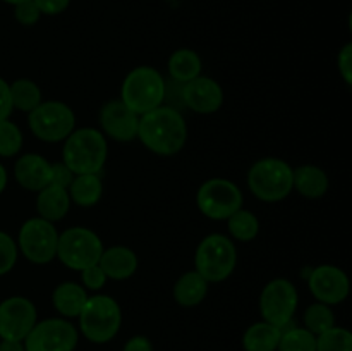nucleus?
Here are the masks:
<instances>
[{
    "label": "nucleus",
    "mask_w": 352,
    "mask_h": 351,
    "mask_svg": "<svg viewBox=\"0 0 352 351\" xmlns=\"http://www.w3.org/2000/svg\"><path fill=\"white\" fill-rule=\"evenodd\" d=\"M138 140L153 153L172 157L186 147L188 123L181 112L160 105L140 116Z\"/></svg>",
    "instance_id": "nucleus-1"
},
{
    "label": "nucleus",
    "mask_w": 352,
    "mask_h": 351,
    "mask_svg": "<svg viewBox=\"0 0 352 351\" xmlns=\"http://www.w3.org/2000/svg\"><path fill=\"white\" fill-rule=\"evenodd\" d=\"M107 157V138L95 127H76L64 140L62 162L74 174H102Z\"/></svg>",
    "instance_id": "nucleus-2"
},
{
    "label": "nucleus",
    "mask_w": 352,
    "mask_h": 351,
    "mask_svg": "<svg viewBox=\"0 0 352 351\" xmlns=\"http://www.w3.org/2000/svg\"><path fill=\"white\" fill-rule=\"evenodd\" d=\"M79 320V332L95 344H105L119 334L122 326V310L117 299L109 295L89 296L82 306Z\"/></svg>",
    "instance_id": "nucleus-3"
},
{
    "label": "nucleus",
    "mask_w": 352,
    "mask_h": 351,
    "mask_svg": "<svg viewBox=\"0 0 352 351\" xmlns=\"http://www.w3.org/2000/svg\"><path fill=\"white\" fill-rule=\"evenodd\" d=\"M248 188L251 195L265 203L282 202L294 191L292 167L277 157L260 158L248 171Z\"/></svg>",
    "instance_id": "nucleus-4"
},
{
    "label": "nucleus",
    "mask_w": 352,
    "mask_h": 351,
    "mask_svg": "<svg viewBox=\"0 0 352 351\" xmlns=\"http://www.w3.org/2000/svg\"><path fill=\"white\" fill-rule=\"evenodd\" d=\"M165 78L151 65H138L127 72L120 86V100L138 116L151 112L164 102Z\"/></svg>",
    "instance_id": "nucleus-5"
},
{
    "label": "nucleus",
    "mask_w": 352,
    "mask_h": 351,
    "mask_svg": "<svg viewBox=\"0 0 352 351\" xmlns=\"http://www.w3.org/2000/svg\"><path fill=\"white\" fill-rule=\"evenodd\" d=\"M237 250L234 241L223 234H208L195 251V270L206 282H223L234 274Z\"/></svg>",
    "instance_id": "nucleus-6"
},
{
    "label": "nucleus",
    "mask_w": 352,
    "mask_h": 351,
    "mask_svg": "<svg viewBox=\"0 0 352 351\" xmlns=\"http://www.w3.org/2000/svg\"><path fill=\"white\" fill-rule=\"evenodd\" d=\"M103 241L95 231L88 227H69L64 233H58L57 257L62 265L71 270L81 272L89 265L98 264L103 253Z\"/></svg>",
    "instance_id": "nucleus-7"
},
{
    "label": "nucleus",
    "mask_w": 352,
    "mask_h": 351,
    "mask_svg": "<svg viewBox=\"0 0 352 351\" xmlns=\"http://www.w3.org/2000/svg\"><path fill=\"white\" fill-rule=\"evenodd\" d=\"M28 126L34 138L45 143H60L76 129V114L67 103L41 102L28 114Z\"/></svg>",
    "instance_id": "nucleus-8"
},
{
    "label": "nucleus",
    "mask_w": 352,
    "mask_h": 351,
    "mask_svg": "<svg viewBox=\"0 0 352 351\" xmlns=\"http://www.w3.org/2000/svg\"><path fill=\"white\" fill-rule=\"evenodd\" d=\"M244 196L236 182L213 178L203 182L196 191V206L210 220H227L243 209Z\"/></svg>",
    "instance_id": "nucleus-9"
},
{
    "label": "nucleus",
    "mask_w": 352,
    "mask_h": 351,
    "mask_svg": "<svg viewBox=\"0 0 352 351\" xmlns=\"http://www.w3.org/2000/svg\"><path fill=\"white\" fill-rule=\"evenodd\" d=\"M16 243L28 262L47 265L57 257L58 231L54 222L41 217H31L21 226Z\"/></svg>",
    "instance_id": "nucleus-10"
},
{
    "label": "nucleus",
    "mask_w": 352,
    "mask_h": 351,
    "mask_svg": "<svg viewBox=\"0 0 352 351\" xmlns=\"http://www.w3.org/2000/svg\"><path fill=\"white\" fill-rule=\"evenodd\" d=\"M299 295L289 279L278 277L267 282L260 295V313L265 322L284 329L292 323L298 312Z\"/></svg>",
    "instance_id": "nucleus-11"
},
{
    "label": "nucleus",
    "mask_w": 352,
    "mask_h": 351,
    "mask_svg": "<svg viewBox=\"0 0 352 351\" xmlns=\"http://www.w3.org/2000/svg\"><path fill=\"white\" fill-rule=\"evenodd\" d=\"M78 327L67 319H45L34 323L24 337V351H74L78 348Z\"/></svg>",
    "instance_id": "nucleus-12"
},
{
    "label": "nucleus",
    "mask_w": 352,
    "mask_h": 351,
    "mask_svg": "<svg viewBox=\"0 0 352 351\" xmlns=\"http://www.w3.org/2000/svg\"><path fill=\"white\" fill-rule=\"evenodd\" d=\"M36 322V306L26 296H10L0 301V339L24 341Z\"/></svg>",
    "instance_id": "nucleus-13"
},
{
    "label": "nucleus",
    "mask_w": 352,
    "mask_h": 351,
    "mask_svg": "<svg viewBox=\"0 0 352 351\" xmlns=\"http://www.w3.org/2000/svg\"><path fill=\"white\" fill-rule=\"evenodd\" d=\"M308 288L313 298L325 305H339L349 296L351 284L346 272L336 265H320L309 272Z\"/></svg>",
    "instance_id": "nucleus-14"
},
{
    "label": "nucleus",
    "mask_w": 352,
    "mask_h": 351,
    "mask_svg": "<svg viewBox=\"0 0 352 351\" xmlns=\"http://www.w3.org/2000/svg\"><path fill=\"white\" fill-rule=\"evenodd\" d=\"M100 127L105 138L119 143L138 140L140 116L129 109L120 98L110 100L100 109Z\"/></svg>",
    "instance_id": "nucleus-15"
},
{
    "label": "nucleus",
    "mask_w": 352,
    "mask_h": 351,
    "mask_svg": "<svg viewBox=\"0 0 352 351\" xmlns=\"http://www.w3.org/2000/svg\"><path fill=\"white\" fill-rule=\"evenodd\" d=\"M184 105L186 110L203 116L219 112L223 105L222 86L213 78L199 74L198 78L184 83Z\"/></svg>",
    "instance_id": "nucleus-16"
},
{
    "label": "nucleus",
    "mask_w": 352,
    "mask_h": 351,
    "mask_svg": "<svg viewBox=\"0 0 352 351\" xmlns=\"http://www.w3.org/2000/svg\"><path fill=\"white\" fill-rule=\"evenodd\" d=\"M14 178L21 188L38 193L50 184V162L40 153H24L14 164Z\"/></svg>",
    "instance_id": "nucleus-17"
},
{
    "label": "nucleus",
    "mask_w": 352,
    "mask_h": 351,
    "mask_svg": "<svg viewBox=\"0 0 352 351\" xmlns=\"http://www.w3.org/2000/svg\"><path fill=\"white\" fill-rule=\"evenodd\" d=\"M98 265L105 272L107 279L126 281L136 274L140 264H138V255L131 248L122 246V244H113V246L103 248Z\"/></svg>",
    "instance_id": "nucleus-18"
},
{
    "label": "nucleus",
    "mask_w": 352,
    "mask_h": 351,
    "mask_svg": "<svg viewBox=\"0 0 352 351\" xmlns=\"http://www.w3.org/2000/svg\"><path fill=\"white\" fill-rule=\"evenodd\" d=\"M329 188V176L318 165L305 164L292 169V189H296L305 198H322V196L327 195Z\"/></svg>",
    "instance_id": "nucleus-19"
},
{
    "label": "nucleus",
    "mask_w": 352,
    "mask_h": 351,
    "mask_svg": "<svg viewBox=\"0 0 352 351\" xmlns=\"http://www.w3.org/2000/svg\"><path fill=\"white\" fill-rule=\"evenodd\" d=\"M89 295L81 284L74 281H64L57 284L52 292L54 308L60 313L62 319H78L82 306L88 301Z\"/></svg>",
    "instance_id": "nucleus-20"
},
{
    "label": "nucleus",
    "mask_w": 352,
    "mask_h": 351,
    "mask_svg": "<svg viewBox=\"0 0 352 351\" xmlns=\"http://www.w3.org/2000/svg\"><path fill=\"white\" fill-rule=\"evenodd\" d=\"M71 196L67 189L60 186L47 184L36 193V212L38 217L48 222H58L67 215L71 209Z\"/></svg>",
    "instance_id": "nucleus-21"
},
{
    "label": "nucleus",
    "mask_w": 352,
    "mask_h": 351,
    "mask_svg": "<svg viewBox=\"0 0 352 351\" xmlns=\"http://www.w3.org/2000/svg\"><path fill=\"white\" fill-rule=\"evenodd\" d=\"M208 284L196 270L184 272L174 284V299L184 308L198 306L208 295Z\"/></svg>",
    "instance_id": "nucleus-22"
},
{
    "label": "nucleus",
    "mask_w": 352,
    "mask_h": 351,
    "mask_svg": "<svg viewBox=\"0 0 352 351\" xmlns=\"http://www.w3.org/2000/svg\"><path fill=\"white\" fill-rule=\"evenodd\" d=\"M71 202L79 206H95L103 196V181L100 174H76L67 188Z\"/></svg>",
    "instance_id": "nucleus-23"
},
{
    "label": "nucleus",
    "mask_w": 352,
    "mask_h": 351,
    "mask_svg": "<svg viewBox=\"0 0 352 351\" xmlns=\"http://www.w3.org/2000/svg\"><path fill=\"white\" fill-rule=\"evenodd\" d=\"M201 57L191 48H179L168 57L167 71L168 78L179 83H188L201 74Z\"/></svg>",
    "instance_id": "nucleus-24"
},
{
    "label": "nucleus",
    "mask_w": 352,
    "mask_h": 351,
    "mask_svg": "<svg viewBox=\"0 0 352 351\" xmlns=\"http://www.w3.org/2000/svg\"><path fill=\"white\" fill-rule=\"evenodd\" d=\"M280 336L278 327L261 320L248 327L243 334V348L246 351H277Z\"/></svg>",
    "instance_id": "nucleus-25"
},
{
    "label": "nucleus",
    "mask_w": 352,
    "mask_h": 351,
    "mask_svg": "<svg viewBox=\"0 0 352 351\" xmlns=\"http://www.w3.org/2000/svg\"><path fill=\"white\" fill-rule=\"evenodd\" d=\"M10 100H12V109L19 112L30 114L36 109L43 98H41V88L34 81L28 78L16 79L9 85Z\"/></svg>",
    "instance_id": "nucleus-26"
},
{
    "label": "nucleus",
    "mask_w": 352,
    "mask_h": 351,
    "mask_svg": "<svg viewBox=\"0 0 352 351\" xmlns=\"http://www.w3.org/2000/svg\"><path fill=\"white\" fill-rule=\"evenodd\" d=\"M227 229L234 240L248 243L260 234V220L251 210L239 209L227 219Z\"/></svg>",
    "instance_id": "nucleus-27"
},
{
    "label": "nucleus",
    "mask_w": 352,
    "mask_h": 351,
    "mask_svg": "<svg viewBox=\"0 0 352 351\" xmlns=\"http://www.w3.org/2000/svg\"><path fill=\"white\" fill-rule=\"evenodd\" d=\"M277 351H316V336L292 322L282 329Z\"/></svg>",
    "instance_id": "nucleus-28"
},
{
    "label": "nucleus",
    "mask_w": 352,
    "mask_h": 351,
    "mask_svg": "<svg viewBox=\"0 0 352 351\" xmlns=\"http://www.w3.org/2000/svg\"><path fill=\"white\" fill-rule=\"evenodd\" d=\"M302 322H305V329H308L315 336H320L336 326V315L332 312V306L315 301L305 310Z\"/></svg>",
    "instance_id": "nucleus-29"
},
{
    "label": "nucleus",
    "mask_w": 352,
    "mask_h": 351,
    "mask_svg": "<svg viewBox=\"0 0 352 351\" xmlns=\"http://www.w3.org/2000/svg\"><path fill=\"white\" fill-rule=\"evenodd\" d=\"M316 351H352V334L344 327L333 326L316 336Z\"/></svg>",
    "instance_id": "nucleus-30"
},
{
    "label": "nucleus",
    "mask_w": 352,
    "mask_h": 351,
    "mask_svg": "<svg viewBox=\"0 0 352 351\" xmlns=\"http://www.w3.org/2000/svg\"><path fill=\"white\" fill-rule=\"evenodd\" d=\"M24 143L19 126L12 120H0V157L9 158L21 151Z\"/></svg>",
    "instance_id": "nucleus-31"
},
{
    "label": "nucleus",
    "mask_w": 352,
    "mask_h": 351,
    "mask_svg": "<svg viewBox=\"0 0 352 351\" xmlns=\"http://www.w3.org/2000/svg\"><path fill=\"white\" fill-rule=\"evenodd\" d=\"M17 257H19V248L16 240L6 231H0V277L7 275L16 267Z\"/></svg>",
    "instance_id": "nucleus-32"
},
{
    "label": "nucleus",
    "mask_w": 352,
    "mask_h": 351,
    "mask_svg": "<svg viewBox=\"0 0 352 351\" xmlns=\"http://www.w3.org/2000/svg\"><path fill=\"white\" fill-rule=\"evenodd\" d=\"M162 105L174 109L177 112H184V83H179L175 79L167 78L165 79V88H164V102Z\"/></svg>",
    "instance_id": "nucleus-33"
},
{
    "label": "nucleus",
    "mask_w": 352,
    "mask_h": 351,
    "mask_svg": "<svg viewBox=\"0 0 352 351\" xmlns=\"http://www.w3.org/2000/svg\"><path fill=\"white\" fill-rule=\"evenodd\" d=\"M107 275L98 264L89 265L81 270V286L86 291H100L107 284Z\"/></svg>",
    "instance_id": "nucleus-34"
},
{
    "label": "nucleus",
    "mask_w": 352,
    "mask_h": 351,
    "mask_svg": "<svg viewBox=\"0 0 352 351\" xmlns=\"http://www.w3.org/2000/svg\"><path fill=\"white\" fill-rule=\"evenodd\" d=\"M40 16L41 12L34 6L33 0H26V2H21L17 6H14V17L23 26H33V24H36L40 21Z\"/></svg>",
    "instance_id": "nucleus-35"
},
{
    "label": "nucleus",
    "mask_w": 352,
    "mask_h": 351,
    "mask_svg": "<svg viewBox=\"0 0 352 351\" xmlns=\"http://www.w3.org/2000/svg\"><path fill=\"white\" fill-rule=\"evenodd\" d=\"M74 178L76 174L64 164V162H54V164L50 162V184L60 186V188L67 189Z\"/></svg>",
    "instance_id": "nucleus-36"
},
{
    "label": "nucleus",
    "mask_w": 352,
    "mask_h": 351,
    "mask_svg": "<svg viewBox=\"0 0 352 351\" xmlns=\"http://www.w3.org/2000/svg\"><path fill=\"white\" fill-rule=\"evenodd\" d=\"M337 67H339L340 78L346 81L347 86L352 85V43H346L337 57Z\"/></svg>",
    "instance_id": "nucleus-37"
},
{
    "label": "nucleus",
    "mask_w": 352,
    "mask_h": 351,
    "mask_svg": "<svg viewBox=\"0 0 352 351\" xmlns=\"http://www.w3.org/2000/svg\"><path fill=\"white\" fill-rule=\"evenodd\" d=\"M33 2L45 16H57L67 9L71 0H33Z\"/></svg>",
    "instance_id": "nucleus-38"
},
{
    "label": "nucleus",
    "mask_w": 352,
    "mask_h": 351,
    "mask_svg": "<svg viewBox=\"0 0 352 351\" xmlns=\"http://www.w3.org/2000/svg\"><path fill=\"white\" fill-rule=\"evenodd\" d=\"M12 100H10V88L9 83L3 78H0V120L9 119L12 114Z\"/></svg>",
    "instance_id": "nucleus-39"
},
{
    "label": "nucleus",
    "mask_w": 352,
    "mask_h": 351,
    "mask_svg": "<svg viewBox=\"0 0 352 351\" xmlns=\"http://www.w3.org/2000/svg\"><path fill=\"white\" fill-rule=\"evenodd\" d=\"M122 351H153V344L146 336H134L124 344Z\"/></svg>",
    "instance_id": "nucleus-40"
},
{
    "label": "nucleus",
    "mask_w": 352,
    "mask_h": 351,
    "mask_svg": "<svg viewBox=\"0 0 352 351\" xmlns=\"http://www.w3.org/2000/svg\"><path fill=\"white\" fill-rule=\"evenodd\" d=\"M0 351H24L23 341H0Z\"/></svg>",
    "instance_id": "nucleus-41"
},
{
    "label": "nucleus",
    "mask_w": 352,
    "mask_h": 351,
    "mask_svg": "<svg viewBox=\"0 0 352 351\" xmlns=\"http://www.w3.org/2000/svg\"><path fill=\"white\" fill-rule=\"evenodd\" d=\"M7 181H9V176H7L6 167H3V165L0 164V195H2V193L6 191Z\"/></svg>",
    "instance_id": "nucleus-42"
},
{
    "label": "nucleus",
    "mask_w": 352,
    "mask_h": 351,
    "mask_svg": "<svg viewBox=\"0 0 352 351\" xmlns=\"http://www.w3.org/2000/svg\"><path fill=\"white\" fill-rule=\"evenodd\" d=\"M2 2L10 3V6H17V3H21V2H26V0H2Z\"/></svg>",
    "instance_id": "nucleus-43"
}]
</instances>
